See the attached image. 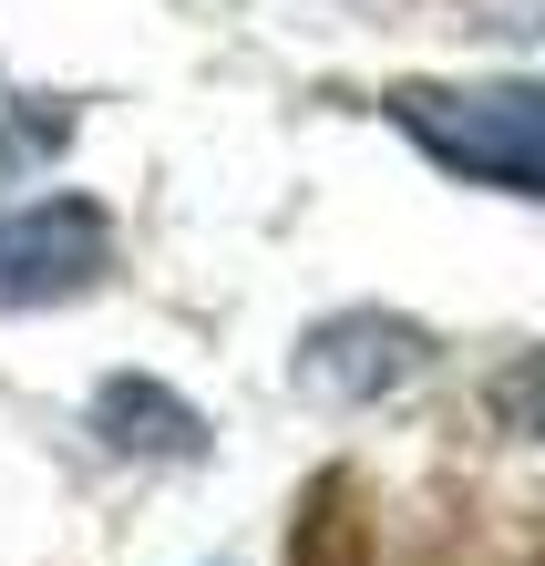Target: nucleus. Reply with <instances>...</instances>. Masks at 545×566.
I'll return each instance as SVG.
<instances>
[{
	"label": "nucleus",
	"instance_id": "obj_1",
	"mask_svg": "<svg viewBox=\"0 0 545 566\" xmlns=\"http://www.w3.org/2000/svg\"><path fill=\"white\" fill-rule=\"evenodd\" d=\"M391 124L473 186L545 196V83H401Z\"/></svg>",
	"mask_w": 545,
	"mask_h": 566
},
{
	"label": "nucleus",
	"instance_id": "obj_2",
	"mask_svg": "<svg viewBox=\"0 0 545 566\" xmlns=\"http://www.w3.org/2000/svg\"><path fill=\"white\" fill-rule=\"evenodd\" d=\"M114 269V227L83 196H42V207H0V310H42L73 298Z\"/></svg>",
	"mask_w": 545,
	"mask_h": 566
},
{
	"label": "nucleus",
	"instance_id": "obj_3",
	"mask_svg": "<svg viewBox=\"0 0 545 566\" xmlns=\"http://www.w3.org/2000/svg\"><path fill=\"white\" fill-rule=\"evenodd\" d=\"M412 371H422V329L391 310H350V319L310 329V350H298V391H319V402H381Z\"/></svg>",
	"mask_w": 545,
	"mask_h": 566
},
{
	"label": "nucleus",
	"instance_id": "obj_4",
	"mask_svg": "<svg viewBox=\"0 0 545 566\" xmlns=\"http://www.w3.org/2000/svg\"><path fill=\"white\" fill-rule=\"evenodd\" d=\"M93 432H104L114 453H165V463H196L207 453V422H196L176 391H155L145 371H124L93 391Z\"/></svg>",
	"mask_w": 545,
	"mask_h": 566
},
{
	"label": "nucleus",
	"instance_id": "obj_5",
	"mask_svg": "<svg viewBox=\"0 0 545 566\" xmlns=\"http://www.w3.org/2000/svg\"><path fill=\"white\" fill-rule=\"evenodd\" d=\"M73 145V104H42V93H0V186L42 176V165Z\"/></svg>",
	"mask_w": 545,
	"mask_h": 566
},
{
	"label": "nucleus",
	"instance_id": "obj_6",
	"mask_svg": "<svg viewBox=\"0 0 545 566\" xmlns=\"http://www.w3.org/2000/svg\"><path fill=\"white\" fill-rule=\"evenodd\" d=\"M494 412L515 422V432H535V443H545V350H525L515 371L494 381Z\"/></svg>",
	"mask_w": 545,
	"mask_h": 566
}]
</instances>
